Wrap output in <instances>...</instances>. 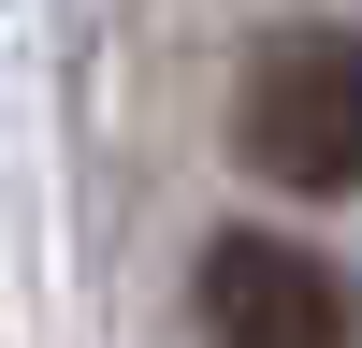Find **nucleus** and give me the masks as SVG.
<instances>
[{
  "label": "nucleus",
  "instance_id": "obj_2",
  "mask_svg": "<svg viewBox=\"0 0 362 348\" xmlns=\"http://www.w3.org/2000/svg\"><path fill=\"white\" fill-rule=\"evenodd\" d=\"M203 348H348V290L290 232H218L203 247Z\"/></svg>",
  "mask_w": 362,
  "mask_h": 348
},
{
  "label": "nucleus",
  "instance_id": "obj_1",
  "mask_svg": "<svg viewBox=\"0 0 362 348\" xmlns=\"http://www.w3.org/2000/svg\"><path fill=\"white\" fill-rule=\"evenodd\" d=\"M232 145L276 189L348 203L362 189V29H276L247 58V87H232Z\"/></svg>",
  "mask_w": 362,
  "mask_h": 348
}]
</instances>
